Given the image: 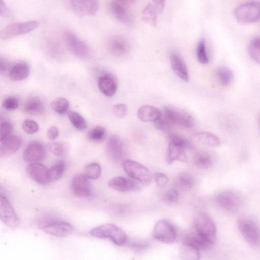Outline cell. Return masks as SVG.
<instances>
[{"instance_id":"obj_1","label":"cell","mask_w":260,"mask_h":260,"mask_svg":"<svg viewBox=\"0 0 260 260\" xmlns=\"http://www.w3.org/2000/svg\"><path fill=\"white\" fill-rule=\"evenodd\" d=\"M93 237L100 239H109L117 246H123L128 241L127 234L120 228L112 224H105L90 231Z\"/></svg>"},{"instance_id":"obj_2","label":"cell","mask_w":260,"mask_h":260,"mask_svg":"<svg viewBox=\"0 0 260 260\" xmlns=\"http://www.w3.org/2000/svg\"><path fill=\"white\" fill-rule=\"evenodd\" d=\"M197 233L211 246L215 244L217 238L216 226L210 217L205 213L197 216L195 222Z\"/></svg>"},{"instance_id":"obj_3","label":"cell","mask_w":260,"mask_h":260,"mask_svg":"<svg viewBox=\"0 0 260 260\" xmlns=\"http://www.w3.org/2000/svg\"><path fill=\"white\" fill-rule=\"evenodd\" d=\"M125 173L131 178L141 183L148 185L151 183L153 177L149 170L144 165L131 160H126L123 163Z\"/></svg>"},{"instance_id":"obj_4","label":"cell","mask_w":260,"mask_h":260,"mask_svg":"<svg viewBox=\"0 0 260 260\" xmlns=\"http://www.w3.org/2000/svg\"><path fill=\"white\" fill-rule=\"evenodd\" d=\"M40 228L44 232L58 238L66 237L73 232V227L67 222L47 219L39 223Z\"/></svg>"},{"instance_id":"obj_5","label":"cell","mask_w":260,"mask_h":260,"mask_svg":"<svg viewBox=\"0 0 260 260\" xmlns=\"http://www.w3.org/2000/svg\"><path fill=\"white\" fill-rule=\"evenodd\" d=\"M238 228L246 241L254 247H260V227L254 221L242 219L238 222Z\"/></svg>"},{"instance_id":"obj_6","label":"cell","mask_w":260,"mask_h":260,"mask_svg":"<svg viewBox=\"0 0 260 260\" xmlns=\"http://www.w3.org/2000/svg\"><path fill=\"white\" fill-rule=\"evenodd\" d=\"M64 39L68 48L77 57L86 59L91 56L89 46L73 32L68 30L64 33Z\"/></svg>"},{"instance_id":"obj_7","label":"cell","mask_w":260,"mask_h":260,"mask_svg":"<svg viewBox=\"0 0 260 260\" xmlns=\"http://www.w3.org/2000/svg\"><path fill=\"white\" fill-rule=\"evenodd\" d=\"M39 26L37 21L16 22L7 26L1 30L0 37L3 40H8L15 37L24 35L35 30Z\"/></svg>"},{"instance_id":"obj_8","label":"cell","mask_w":260,"mask_h":260,"mask_svg":"<svg viewBox=\"0 0 260 260\" xmlns=\"http://www.w3.org/2000/svg\"><path fill=\"white\" fill-rule=\"evenodd\" d=\"M163 113L175 126L178 125L186 128H192L194 125L193 116L188 112L174 106L165 107Z\"/></svg>"},{"instance_id":"obj_9","label":"cell","mask_w":260,"mask_h":260,"mask_svg":"<svg viewBox=\"0 0 260 260\" xmlns=\"http://www.w3.org/2000/svg\"><path fill=\"white\" fill-rule=\"evenodd\" d=\"M155 239L161 243L172 244L177 239V232L174 226L166 220L158 221L153 230Z\"/></svg>"},{"instance_id":"obj_10","label":"cell","mask_w":260,"mask_h":260,"mask_svg":"<svg viewBox=\"0 0 260 260\" xmlns=\"http://www.w3.org/2000/svg\"><path fill=\"white\" fill-rule=\"evenodd\" d=\"M235 15L240 22H255L260 18V3L253 2L243 4L236 9Z\"/></svg>"},{"instance_id":"obj_11","label":"cell","mask_w":260,"mask_h":260,"mask_svg":"<svg viewBox=\"0 0 260 260\" xmlns=\"http://www.w3.org/2000/svg\"><path fill=\"white\" fill-rule=\"evenodd\" d=\"M106 154L109 159L114 162L122 161L127 155V148L123 140L119 136L112 135L108 139Z\"/></svg>"},{"instance_id":"obj_12","label":"cell","mask_w":260,"mask_h":260,"mask_svg":"<svg viewBox=\"0 0 260 260\" xmlns=\"http://www.w3.org/2000/svg\"><path fill=\"white\" fill-rule=\"evenodd\" d=\"M0 218L7 226L17 228L20 221L7 197L2 193L0 197Z\"/></svg>"},{"instance_id":"obj_13","label":"cell","mask_w":260,"mask_h":260,"mask_svg":"<svg viewBox=\"0 0 260 260\" xmlns=\"http://www.w3.org/2000/svg\"><path fill=\"white\" fill-rule=\"evenodd\" d=\"M216 201L221 208L230 212L238 211L242 203L240 196L230 191L220 193L216 197Z\"/></svg>"},{"instance_id":"obj_14","label":"cell","mask_w":260,"mask_h":260,"mask_svg":"<svg viewBox=\"0 0 260 260\" xmlns=\"http://www.w3.org/2000/svg\"><path fill=\"white\" fill-rule=\"evenodd\" d=\"M71 7L79 15L94 16L99 7L98 0H68Z\"/></svg>"},{"instance_id":"obj_15","label":"cell","mask_w":260,"mask_h":260,"mask_svg":"<svg viewBox=\"0 0 260 260\" xmlns=\"http://www.w3.org/2000/svg\"><path fill=\"white\" fill-rule=\"evenodd\" d=\"M29 176L36 182L44 185L50 182L49 170L44 165L39 163H32L27 168Z\"/></svg>"},{"instance_id":"obj_16","label":"cell","mask_w":260,"mask_h":260,"mask_svg":"<svg viewBox=\"0 0 260 260\" xmlns=\"http://www.w3.org/2000/svg\"><path fill=\"white\" fill-rule=\"evenodd\" d=\"M108 48L110 52L113 55L121 57L128 53L130 50L131 46L126 38L121 36H114L109 40Z\"/></svg>"},{"instance_id":"obj_17","label":"cell","mask_w":260,"mask_h":260,"mask_svg":"<svg viewBox=\"0 0 260 260\" xmlns=\"http://www.w3.org/2000/svg\"><path fill=\"white\" fill-rule=\"evenodd\" d=\"M72 188L78 197H88L91 195V188L88 178L84 174H77L73 178Z\"/></svg>"},{"instance_id":"obj_18","label":"cell","mask_w":260,"mask_h":260,"mask_svg":"<svg viewBox=\"0 0 260 260\" xmlns=\"http://www.w3.org/2000/svg\"><path fill=\"white\" fill-rule=\"evenodd\" d=\"M108 186L121 192L137 191L140 189L139 185L136 181L122 176L113 178L109 181Z\"/></svg>"},{"instance_id":"obj_19","label":"cell","mask_w":260,"mask_h":260,"mask_svg":"<svg viewBox=\"0 0 260 260\" xmlns=\"http://www.w3.org/2000/svg\"><path fill=\"white\" fill-rule=\"evenodd\" d=\"M109 9L111 14L117 21L127 26L133 24L132 17L125 5L119 1H113L110 3Z\"/></svg>"},{"instance_id":"obj_20","label":"cell","mask_w":260,"mask_h":260,"mask_svg":"<svg viewBox=\"0 0 260 260\" xmlns=\"http://www.w3.org/2000/svg\"><path fill=\"white\" fill-rule=\"evenodd\" d=\"M45 155V150L39 141H34L27 146L23 153V158L26 161L35 163L42 160Z\"/></svg>"},{"instance_id":"obj_21","label":"cell","mask_w":260,"mask_h":260,"mask_svg":"<svg viewBox=\"0 0 260 260\" xmlns=\"http://www.w3.org/2000/svg\"><path fill=\"white\" fill-rule=\"evenodd\" d=\"M98 86L104 95L107 97H112L117 89V80L115 76L112 74H106L99 78Z\"/></svg>"},{"instance_id":"obj_22","label":"cell","mask_w":260,"mask_h":260,"mask_svg":"<svg viewBox=\"0 0 260 260\" xmlns=\"http://www.w3.org/2000/svg\"><path fill=\"white\" fill-rule=\"evenodd\" d=\"M0 147V157L6 158L15 154L22 145L21 139L15 135L9 136L1 142Z\"/></svg>"},{"instance_id":"obj_23","label":"cell","mask_w":260,"mask_h":260,"mask_svg":"<svg viewBox=\"0 0 260 260\" xmlns=\"http://www.w3.org/2000/svg\"><path fill=\"white\" fill-rule=\"evenodd\" d=\"M171 66L174 74L184 82L189 81V76L187 67L181 57L174 52L170 54Z\"/></svg>"},{"instance_id":"obj_24","label":"cell","mask_w":260,"mask_h":260,"mask_svg":"<svg viewBox=\"0 0 260 260\" xmlns=\"http://www.w3.org/2000/svg\"><path fill=\"white\" fill-rule=\"evenodd\" d=\"M185 150L183 147L170 141L166 158L168 164H172L176 161L186 163L187 158Z\"/></svg>"},{"instance_id":"obj_25","label":"cell","mask_w":260,"mask_h":260,"mask_svg":"<svg viewBox=\"0 0 260 260\" xmlns=\"http://www.w3.org/2000/svg\"><path fill=\"white\" fill-rule=\"evenodd\" d=\"M161 115L162 112L159 109L151 105L142 106L137 112L139 120L145 123L154 122Z\"/></svg>"},{"instance_id":"obj_26","label":"cell","mask_w":260,"mask_h":260,"mask_svg":"<svg viewBox=\"0 0 260 260\" xmlns=\"http://www.w3.org/2000/svg\"><path fill=\"white\" fill-rule=\"evenodd\" d=\"M30 73V67L26 63H18L10 70L9 78L14 82H19L26 79Z\"/></svg>"},{"instance_id":"obj_27","label":"cell","mask_w":260,"mask_h":260,"mask_svg":"<svg viewBox=\"0 0 260 260\" xmlns=\"http://www.w3.org/2000/svg\"><path fill=\"white\" fill-rule=\"evenodd\" d=\"M24 111L32 115H40L45 112V106L41 99L37 97L29 99L23 107Z\"/></svg>"},{"instance_id":"obj_28","label":"cell","mask_w":260,"mask_h":260,"mask_svg":"<svg viewBox=\"0 0 260 260\" xmlns=\"http://www.w3.org/2000/svg\"><path fill=\"white\" fill-rule=\"evenodd\" d=\"M175 183L180 190L183 191H188L193 187L195 179L190 174L182 172L177 175Z\"/></svg>"},{"instance_id":"obj_29","label":"cell","mask_w":260,"mask_h":260,"mask_svg":"<svg viewBox=\"0 0 260 260\" xmlns=\"http://www.w3.org/2000/svg\"><path fill=\"white\" fill-rule=\"evenodd\" d=\"M183 243L193 246L200 251L209 249L212 246L202 239L197 233L186 236Z\"/></svg>"},{"instance_id":"obj_30","label":"cell","mask_w":260,"mask_h":260,"mask_svg":"<svg viewBox=\"0 0 260 260\" xmlns=\"http://www.w3.org/2000/svg\"><path fill=\"white\" fill-rule=\"evenodd\" d=\"M195 136L200 143L211 147H217L221 144L220 138L215 134L207 132L197 133Z\"/></svg>"},{"instance_id":"obj_31","label":"cell","mask_w":260,"mask_h":260,"mask_svg":"<svg viewBox=\"0 0 260 260\" xmlns=\"http://www.w3.org/2000/svg\"><path fill=\"white\" fill-rule=\"evenodd\" d=\"M196 166L201 170H208L213 164V159L208 153L201 152L197 153L194 157Z\"/></svg>"},{"instance_id":"obj_32","label":"cell","mask_w":260,"mask_h":260,"mask_svg":"<svg viewBox=\"0 0 260 260\" xmlns=\"http://www.w3.org/2000/svg\"><path fill=\"white\" fill-rule=\"evenodd\" d=\"M157 12L155 6L149 4L142 11V18L151 26L155 27L157 24Z\"/></svg>"},{"instance_id":"obj_33","label":"cell","mask_w":260,"mask_h":260,"mask_svg":"<svg viewBox=\"0 0 260 260\" xmlns=\"http://www.w3.org/2000/svg\"><path fill=\"white\" fill-rule=\"evenodd\" d=\"M181 259L185 260H197L200 258V251L185 244H182L179 252Z\"/></svg>"},{"instance_id":"obj_34","label":"cell","mask_w":260,"mask_h":260,"mask_svg":"<svg viewBox=\"0 0 260 260\" xmlns=\"http://www.w3.org/2000/svg\"><path fill=\"white\" fill-rule=\"evenodd\" d=\"M216 75L220 84L224 87L229 86L234 78L232 71L228 67L224 66L218 69Z\"/></svg>"},{"instance_id":"obj_35","label":"cell","mask_w":260,"mask_h":260,"mask_svg":"<svg viewBox=\"0 0 260 260\" xmlns=\"http://www.w3.org/2000/svg\"><path fill=\"white\" fill-rule=\"evenodd\" d=\"M68 117L71 123L78 130H85L87 128V122L84 118L78 112L69 111Z\"/></svg>"},{"instance_id":"obj_36","label":"cell","mask_w":260,"mask_h":260,"mask_svg":"<svg viewBox=\"0 0 260 260\" xmlns=\"http://www.w3.org/2000/svg\"><path fill=\"white\" fill-rule=\"evenodd\" d=\"M66 169V163L63 161L58 162L49 170L50 182L59 180L63 176Z\"/></svg>"},{"instance_id":"obj_37","label":"cell","mask_w":260,"mask_h":260,"mask_svg":"<svg viewBox=\"0 0 260 260\" xmlns=\"http://www.w3.org/2000/svg\"><path fill=\"white\" fill-rule=\"evenodd\" d=\"M85 175L90 179H97L101 174L100 165L97 163H92L87 165L85 169Z\"/></svg>"},{"instance_id":"obj_38","label":"cell","mask_w":260,"mask_h":260,"mask_svg":"<svg viewBox=\"0 0 260 260\" xmlns=\"http://www.w3.org/2000/svg\"><path fill=\"white\" fill-rule=\"evenodd\" d=\"M51 107L57 113L63 115L69 111L70 104L64 98H57L52 102Z\"/></svg>"},{"instance_id":"obj_39","label":"cell","mask_w":260,"mask_h":260,"mask_svg":"<svg viewBox=\"0 0 260 260\" xmlns=\"http://www.w3.org/2000/svg\"><path fill=\"white\" fill-rule=\"evenodd\" d=\"M106 131L104 128L100 126L94 127L87 134V138L93 142H100L106 137Z\"/></svg>"},{"instance_id":"obj_40","label":"cell","mask_w":260,"mask_h":260,"mask_svg":"<svg viewBox=\"0 0 260 260\" xmlns=\"http://www.w3.org/2000/svg\"><path fill=\"white\" fill-rule=\"evenodd\" d=\"M248 51L251 58L260 65V38H256L252 41Z\"/></svg>"},{"instance_id":"obj_41","label":"cell","mask_w":260,"mask_h":260,"mask_svg":"<svg viewBox=\"0 0 260 260\" xmlns=\"http://www.w3.org/2000/svg\"><path fill=\"white\" fill-rule=\"evenodd\" d=\"M196 55L198 61L201 64L205 65L209 63V59L206 50L204 39H201L197 45Z\"/></svg>"},{"instance_id":"obj_42","label":"cell","mask_w":260,"mask_h":260,"mask_svg":"<svg viewBox=\"0 0 260 260\" xmlns=\"http://www.w3.org/2000/svg\"><path fill=\"white\" fill-rule=\"evenodd\" d=\"M156 129L162 131H169L174 125L163 113L159 119L154 122Z\"/></svg>"},{"instance_id":"obj_43","label":"cell","mask_w":260,"mask_h":260,"mask_svg":"<svg viewBox=\"0 0 260 260\" xmlns=\"http://www.w3.org/2000/svg\"><path fill=\"white\" fill-rule=\"evenodd\" d=\"M179 196V194L175 189H170L164 194L163 200L165 204L172 205L177 202Z\"/></svg>"},{"instance_id":"obj_44","label":"cell","mask_w":260,"mask_h":260,"mask_svg":"<svg viewBox=\"0 0 260 260\" xmlns=\"http://www.w3.org/2000/svg\"><path fill=\"white\" fill-rule=\"evenodd\" d=\"M23 131L28 134H33L39 130L38 124L31 120H27L23 122L21 126Z\"/></svg>"},{"instance_id":"obj_45","label":"cell","mask_w":260,"mask_h":260,"mask_svg":"<svg viewBox=\"0 0 260 260\" xmlns=\"http://www.w3.org/2000/svg\"><path fill=\"white\" fill-rule=\"evenodd\" d=\"M113 114L119 119H123L128 113V106L125 104H118L112 107Z\"/></svg>"},{"instance_id":"obj_46","label":"cell","mask_w":260,"mask_h":260,"mask_svg":"<svg viewBox=\"0 0 260 260\" xmlns=\"http://www.w3.org/2000/svg\"><path fill=\"white\" fill-rule=\"evenodd\" d=\"M169 138L170 141L183 147L185 149L190 146V142L185 137L180 135L171 133L169 135Z\"/></svg>"},{"instance_id":"obj_47","label":"cell","mask_w":260,"mask_h":260,"mask_svg":"<svg viewBox=\"0 0 260 260\" xmlns=\"http://www.w3.org/2000/svg\"><path fill=\"white\" fill-rule=\"evenodd\" d=\"M13 127L12 124L8 122H4L1 123V130H0V141H3L12 131Z\"/></svg>"},{"instance_id":"obj_48","label":"cell","mask_w":260,"mask_h":260,"mask_svg":"<svg viewBox=\"0 0 260 260\" xmlns=\"http://www.w3.org/2000/svg\"><path fill=\"white\" fill-rule=\"evenodd\" d=\"M3 107L7 110L12 111L17 109L19 107V101L14 97L7 98L3 102Z\"/></svg>"},{"instance_id":"obj_49","label":"cell","mask_w":260,"mask_h":260,"mask_svg":"<svg viewBox=\"0 0 260 260\" xmlns=\"http://www.w3.org/2000/svg\"><path fill=\"white\" fill-rule=\"evenodd\" d=\"M48 148L49 151L56 156L63 155L65 151V148L63 144L60 143H53L50 144Z\"/></svg>"},{"instance_id":"obj_50","label":"cell","mask_w":260,"mask_h":260,"mask_svg":"<svg viewBox=\"0 0 260 260\" xmlns=\"http://www.w3.org/2000/svg\"><path fill=\"white\" fill-rule=\"evenodd\" d=\"M154 179L157 185L160 187H163L166 185L169 180L166 174L162 173H157L155 174Z\"/></svg>"},{"instance_id":"obj_51","label":"cell","mask_w":260,"mask_h":260,"mask_svg":"<svg viewBox=\"0 0 260 260\" xmlns=\"http://www.w3.org/2000/svg\"><path fill=\"white\" fill-rule=\"evenodd\" d=\"M0 15L3 17H9L11 15L10 10L3 0H0Z\"/></svg>"},{"instance_id":"obj_52","label":"cell","mask_w":260,"mask_h":260,"mask_svg":"<svg viewBox=\"0 0 260 260\" xmlns=\"http://www.w3.org/2000/svg\"><path fill=\"white\" fill-rule=\"evenodd\" d=\"M129 247L136 251H142L148 248V244L145 242H135L130 244Z\"/></svg>"},{"instance_id":"obj_53","label":"cell","mask_w":260,"mask_h":260,"mask_svg":"<svg viewBox=\"0 0 260 260\" xmlns=\"http://www.w3.org/2000/svg\"><path fill=\"white\" fill-rule=\"evenodd\" d=\"M59 131L55 126L51 127L47 132V136L51 140H55L59 136Z\"/></svg>"},{"instance_id":"obj_54","label":"cell","mask_w":260,"mask_h":260,"mask_svg":"<svg viewBox=\"0 0 260 260\" xmlns=\"http://www.w3.org/2000/svg\"><path fill=\"white\" fill-rule=\"evenodd\" d=\"M166 0H153L154 5L159 13L163 12Z\"/></svg>"},{"instance_id":"obj_55","label":"cell","mask_w":260,"mask_h":260,"mask_svg":"<svg viewBox=\"0 0 260 260\" xmlns=\"http://www.w3.org/2000/svg\"><path fill=\"white\" fill-rule=\"evenodd\" d=\"M9 66L8 62L5 59L2 58L0 59V72L2 75L7 72Z\"/></svg>"},{"instance_id":"obj_56","label":"cell","mask_w":260,"mask_h":260,"mask_svg":"<svg viewBox=\"0 0 260 260\" xmlns=\"http://www.w3.org/2000/svg\"><path fill=\"white\" fill-rule=\"evenodd\" d=\"M116 1H119L125 5H126L133 4L135 1V0H116Z\"/></svg>"},{"instance_id":"obj_57","label":"cell","mask_w":260,"mask_h":260,"mask_svg":"<svg viewBox=\"0 0 260 260\" xmlns=\"http://www.w3.org/2000/svg\"><path fill=\"white\" fill-rule=\"evenodd\" d=\"M259 123H260V117H259Z\"/></svg>"}]
</instances>
